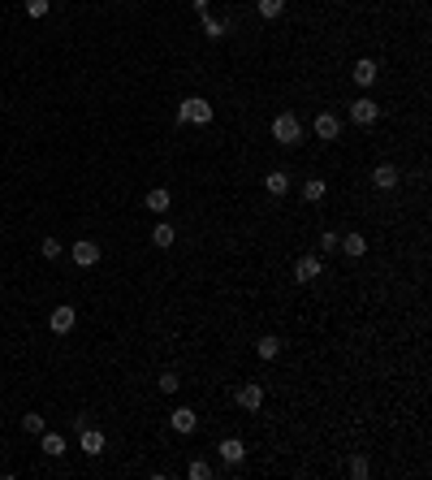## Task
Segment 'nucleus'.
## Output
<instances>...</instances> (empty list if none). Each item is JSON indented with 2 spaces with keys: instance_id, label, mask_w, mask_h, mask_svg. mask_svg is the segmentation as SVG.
<instances>
[{
  "instance_id": "30",
  "label": "nucleus",
  "mask_w": 432,
  "mask_h": 480,
  "mask_svg": "<svg viewBox=\"0 0 432 480\" xmlns=\"http://www.w3.org/2000/svg\"><path fill=\"white\" fill-rule=\"evenodd\" d=\"M190 5H195V13H207V5H212V0H190Z\"/></svg>"
},
{
  "instance_id": "22",
  "label": "nucleus",
  "mask_w": 432,
  "mask_h": 480,
  "mask_svg": "<svg viewBox=\"0 0 432 480\" xmlns=\"http://www.w3.org/2000/svg\"><path fill=\"white\" fill-rule=\"evenodd\" d=\"M186 476L190 480H212V463H207V459H190L186 463Z\"/></svg>"
},
{
  "instance_id": "16",
  "label": "nucleus",
  "mask_w": 432,
  "mask_h": 480,
  "mask_svg": "<svg viewBox=\"0 0 432 480\" xmlns=\"http://www.w3.org/2000/svg\"><path fill=\"white\" fill-rule=\"evenodd\" d=\"M338 251H346L350 260H359V255H367V238H363V234H342Z\"/></svg>"
},
{
  "instance_id": "21",
  "label": "nucleus",
  "mask_w": 432,
  "mask_h": 480,
  "mask_svg": "<svg viewBox=\"0 0 432 480\" xmlns=\"http://www.w3.org/2000/svg\"><path fill=\"white\" fill-rule=\"evenodd\" d=\"M325 178H307V182H302V199H307V203H320V199H325Z\"/></svg>"
},
{
  "instance_id": "10",
  "label": "nucleus",
  "mask_w": 432,
  "mask_h": 480,
  "mask_svg": "<svg viewBox=\"0 0 432 480\" xmlns=\"http://www.w3.org/2000/svg\"><path fill=\"white\" fill-rule=\"evenodd\" d=\"M78 325V312L70 308V303H61V308H52V316H48V329L52 333H70Z\"/></svg>"
},
{
  "instance_id": "7",
  "label": "nucleus",
  "mask_w": 432,
  "mask_h": 480,
  "mask_svg": "<svg viewBox=\"0 0 432 480\" xmlns=\"http://www.w3.org/2000/svg\"><path fill=\"white\" fill-rule=\"evenodd\" d=\"M398 182H402V169L389 165V160H380V165L372 169V186H376V190H393Z\"/></svg>"
},
{
  "instance_id": "8",
  "label": "nucleus",
  "mask_w": 432,
  "mask_h": 480,
  "mask_svg": "<svg viewBox=\"0 0 432 480\" xmlns=\"http://www.w3.org/2000/svg\"><path fill=\"white\" fill-rule=\"evenodd\" d=\"M78 450H83V454H91V459H100L104 454V433H100V428H78Z\"/></svg>"
},
{
  "instance_id": "13",
  "label": "nucleus",
  "mask_w": 432,
  "mask_h": 480,
  "mask_svg": "<svg viewBox=\"0 0 432 480\" xmlns=\"http://www.w3.org/2000/svg\"><path fill=\"white\" fill-rule=\"evenodd\" d=\"M169 424H173V433H195L199 428V415H195V407H178L169 415Z\"/></svg>"
},
{
  "instance_id": "28",
  "label": "nucleus",
  "mask_w": 432,
  "mask_h": 480,
  "mask_svg": "<svg viewBox=\"0 0 432 480\" xmlns=\"http://www.w3.org/2000/svg\"><path fill=\"white\" fill-rule=\"evenodd\" d=\"M156 386H160V394H178V386H182V381H178V372H160V381H156Z\"/></svg>"
},
{
  "instance_id": "14",
  "label": "nucleus",
  "mask_w": 432,
  "mask_h": 480,
  "mask_svg": "<svg viewBox=\"0 0 432 480\" xmlns=\"http://www.w3.org/2000/svg\"><path fill=\"white\" fill-rule=\"evenodd\" d=\"M143 203H147V212H156V217H165L169 208H173V199H169V190H165V186L147 190V199H143Z\"/></svg>"
},
{
  "instance_id": "24",
  "label": "nucleus",
  "mask_w": 432,
  "mask_h": 480,
  "mask_svg": "<svg viewBox=\"0 0 432 480\" xmlns=\"http://www.w3.org/2000/svg\"><path fill=\"white\" fill-rule=\"evenodd\" d=\"M255 9H260V18H281L285 0H255Z\"/></svg>"
},
{
  "instance_id": "5",
  "label": "nucleus",
  "mask_w": 432,
  "mask_h": 480,
  "mask_svg": "<svg viewBox=\"0 0 432 480\" xmlns=\"http://www.w3.org/2000/svg\"><path fill=\"white\" fill-rule=\"evenodd\" d=\"M234 403L243 407V411H260V407H264V386H260V381L238 386V390H234Z\"/></svg>"
},
{
  "instance_id": "15",
  "label": "nucleus",
  "mask_w": 432,
  "mask_h": 480,
  "mask_svg": "<svg viewBox=\"0 0 432 480\" xmlns=\"http://www.w3.org/2000/svg\"><path fill=\"white\" fill-rule=\"evenodd\" d=\"M39 450H43L48 459H61V454H65V437H61V433H48V428H43V433H39Z\"/></svg>"
},
{
  "instance_id": "12",
  "label": "nucleus",
  "mask_w": 432,
  "mask_h": 480,
  "mask_svg": "<svg viewBox=\"0 0 432 480\" xmlns=\"http://www.w3.org/2000/svg\"><path fill=\"white\" fill-rule=\"evenodd\" d=\"M350 78H355L359 87H372L376 78H380V66H376L372 57H363V61H355V70H350Z\"/></svg>"
},
{
  "instance_id": "6",
  "label": "nucleus",
  "mask_w": 432,
  "mask_h": 480,
  "mask_svg": "<svg viewBox=\"0 0 432 480\" xmlns=\"http://www.w3.org/2000/svg\"><path fill=\"white\" fill-rule=\"evenodd\" d=\"M216 454H220V463H225V468H238V463L247 459V441L243 437H225L216 446Z\"/></svg>"
},
{
  "instance_id": "27",
  "label": "nucleus",
  "mask_w": 432,
  "mask_h": 480,
  "mask_svg": "<svg viewBox=\"0 0 432 480\" xmlns=\"http://www.w3.org/2000/svg\"><path fill=\"white\" fill-rule=\"evenodd\" d=\"M52 0H26V18H48Z\"/></svg>"
},
{
  "instance_id": "26",
  "label": "nucleus",
  "mask_w": 432,
  "mask_h": 480,
  "mask_svg": "<svg viewBox=\"0 0 432 480\" xmlns=\"http://www.w3.org/2000/svg\"><path fill=\"white\" fill-rule=\"evenodd\" d=\"M39 251H43V260H61V251H65V247H61V238H43Z\"/></svg>"
},
{
  "instance_id": "23",
  "label": "nucleus",
  "mask_w": 432,
  "mask_h": 480,
  "mask_svg": "<svg viewBox=\"0 0 432 480\" xmlns=\"http://www.w3.org/2000/svg\"><path fill=\"white\" fill-rule=\"evenodd\" d=\"M346 472H350V476H355V480H367V476H372V463H367L363 454H355V459H350V463H346Z\"/></svg>"
},
{
  "instance_id": "29",
  "label": "nucleus",
  "mask_w": 432,
  "mask_h": 480,
  "mask_svg": "<svg viewBox=\"0 0 432 480\" xmlns=\"http://www.w3.org/2000/svg\"><path fill=\"white\" fill-rule=\"evenodd\" d=\"M22 428H26L30 437H39V433H43V415H35V411H30V415H22Z\"/></svg>"
},
{
  "instance_id": "9",
  "label": "nucleus",
  "mask_w": 432,
  "mask_h": 480,
  "mask_svg": "<svg viewBox=\"0 0 432 480\" xmlns=\"http://www.w3.org/2000/svg\"><path fill=\"white\" fill-rule=\"evenodd\" d=\"M376 117H380V104H372V95H363V100L350 104V121L355 126H372Z\"/></svg>"
},
{
  "instance_id": "25",
  "label": "nucleus",
  "mask_w": 432,
  "mask_h": 480,
  "mask_svg": "<svg viewBox=\"0 0 432 480\" xmlns=\"http://www.w3.org/2000/svg\"><path fill=\"white\" fill-rule=\"evenodd\" d=\"M338 243H342L338 230H325V234H320V255H333V251H338Z\"/></svg>"
},
{
  "instance_id": "4",
  "label": "nucleus",
  "mask_w": 432,
  "mask_h": 480,
  "mask_svg": "<svg viewBox=\"0 0 432 480\" xmlns=\"http://www.w3.org/2000/svg\"><path fill=\"white\" fill-rule=\"evenodd\" d=\"M70 255H74L78 268H95L100 264V243H95V238H78V243L70 247Z\"/></svg>"
},
{
  "instance_id": "20",
  "label": "nucleus",
  "mask_w": 432,
  "mask_h": 480,
  "mask_svg": "<svg viewBox=\"0 0 432 480\" xmlns=\"http://www.w3.org/2000/svg\"><path fill=\"white\" fill-rule=\"evenodd\" d=\"M173 238H178V234H173V226H169V221H160V226L152 230V243H156L160 251H169V247H173Z\"/></svg>"
},
{
  "instance_id": "3",
  "label": "nucleus",
  "mask_w": 432,
  "mask_h": 480,
  "mask_svg": "<svg viewBox=\"0 0 432 480\" xmlns=\"http://www.w3.org/2000/svg\"><path fill=\"white\" fill-rule=\"evenodd\" d=\"M320 273H325V255H298V260H294V281L298 286H307V281H316Z\"/></svg>"
},
{
  "instance_id": "1",
  "label": "nucleus",
  "mask_w": 432,
  "mask_h": 480,
  "mask_svg": "<svg viewBox=\"0 0 432 480\" xmlns=\"http://www.w3.org/2000/svg\"><path fill=\"white\" fill-rule=\"evenodd\" d=\"M216 117V108L203 100V95H186V100L178 104V121H186V126H207Z\"/></svg>"
},
{
  "instance_id": "2",
  "label": "nucleus",
  "mask_w": 432,
  "mask_h": 480,
  "mask_svg": "<svg viewBox=\"0 0 432 480\" xmlns=\"http://www.w3.org/2000/svg\"><path fill=\"white\" fill-rule=\"evenodd\" d=\"M273 139L281 143V148H294V143L302 139V121L294 113H277L273 117Z\"/></svg>"
},
{
  "instance_id": "17",
  "label": "nucleus",
  "mask_w": 432,
  "mask_h": 480,
  "mask_svg": "<svg viewBox=\"0 0 432 480\" xmlns=\"http://www.w3.org/2000/svg\"><path fill=\"white\" fill-rule=\"evenodd\" d=\"M264 190H268V195H273V199H281V195H285V190H290V178H285V173H281V169H273V173H264Z\"/></svg>"
},
{
  "instance_id": "19",
  "label": "nucleus",
  "mask_w": 432,
  "mask_h": 480,
  "mask_svg": "<svg viewBox=\"0 0 432 480\" xmlns=\"http://www.w3.org/2000/svg\"><path fill=\"white\" fill-rule=\"evenodd\" d=\"M199 26L207 39H225V18H212V13H199Z\"/></svg>"
},
{
  "instance_id": "18",
  "label": "nucleus",
  "mask_w": 432,
  "mask_h": 480,
  "mask_svg": "<svg viewBox=\"0 0 432 480\" xmlns=\"http://www.w3.org/2000/svg\"><path fill=\"white\" fill-rule=\"evenodd\" d=\"M255 355H260V359H277L281 355V338H277V333H264V338L255 342Z\"/></svg>"
},
{
  "instance_id": "11",
  "label": "nucleus",
  "mask_w": 432,
  "mask_h": 480,
  "mask_svg": "<svg viewBox=\"0 0 432 480\" xmlns=\"http://www.w3.org/2000/svg\"><path fill=\"white\" fill-rule=\"evenodd\" d=\"M316 139L338 143V139H342V117H338V113H320V117H316Z\"/></svg>"
}]
</instances>
